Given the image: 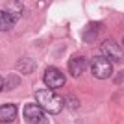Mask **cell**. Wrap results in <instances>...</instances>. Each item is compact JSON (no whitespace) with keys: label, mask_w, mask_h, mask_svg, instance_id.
<instances>
[{"label":"cell","mask_w":124,"mask_h":124,"mask_svg":"<svg viewBox=\"0 0 124 124\" xmlns=\"http://www.w3.org/2000/svg\"><path fill=\"white\" fill-rule=\"evenodd\" d=\"M35 100H37V106L45 113L57 115V113H61L63 108H65V98L56 94L50 89H39V91H35Z\"/></svg>","instance_id":"obj_1"},{"label":"cell","mask_w":124,"mask_h":124,"mask_svg":"<svg viewBox=\"0 0 124 124\" xmlns=\"http://www.w3.org/2000/svg\"><path fill=\"white\" fill-rule=\"evenodd\" d=\"M89 69H91V72H93L94 78H98V80H106V78L111 76L113 72V67H111V63L102 56H94L89 63Z\"/></svg>","instance_id":"obj_2"},{"label":"cell","mask_w":124,"mask_h":124,"mask_svg":"<svg viewBox=\"0 0 124 124\" xmlns=\"http://www.w3.org/2000/svg\"><path fill=\"white\" fill-rule=\"evenodd\" d=\"M24 120L28 124H48V119L37 104H26L24 106Z\"/></svg>","instance_id":"obj_3"},{"label":"cell","mask_w":124,"mask_h":124,"mask_svg":"<svg viewBox=\"0 0 124 124\" xmlns=\"http://www.w3.org/2000/svg\"><path fill=\"white\" fill-rule=\"evenodd\" d=\"M102 57H106L109 63L111 61H117L120 63L122 61V48L117 41L113 39H108V41L102 43Z\"/></svg>","instance_id":"obj_4"},{"label":"cell","mask_w":124,"mask_h":124,"mask_svg":"<svg viewBox=\"0 0 124 124\" xmlns=\"http://www.w3.org/2000/svg\"><path fill=\"white\" fill-rule=\"evenodd\" d=\"M45 83H46V87L50 89V91L52 89H59V87L65 85V74H63L59 69L50 67V69L45 70Z\"/></svg>","instance_id":"obj_5"},{"label":"cell","mask_w":124,"mask_h":124,"mask_svg":"<svg viewBox=\"0 0 124 124\" xmlns=\"http://www.w3.org/2000/svg\"><path fill=\"white\" fill-rule=\"evenodd\" d=\"M85 69H87V59H85V57H82V56L72 57V59L69 61V70H70V74H72V76H80Z\"/></svg>","instance_id":"obj_6"},{"label":"cell","mask_w":124,"mask_h":124,"mask_svg":"<svg viewBox=\"0 0 124 124\" xmlns=\"http://www.w3.org/2000/svg\"><path fill=\"white\" fill-rule=\"evenodd\" d=\"M17 119V108L13 104L0 106V122H13Z\"/></svg>","instance_id":"obj_7"},{"label":"cell","mask_w":124,"mask_h":124,"mask_svg":"<svg viewBox=\"0 0 124 124\" xmlns=\"http://www.w3.org/2000/svg\"><path fill=\"white\" fill-rule=\"evenodd\" d=\"M17 19L13 15H9L6 9H0V31H8L15 26Z\"/></svg>","instance_id":"obj_8"},{"label":"cell","mask_w":124,"mask_h":124,"mask_svg":"<svg viewBox=\"0 0 124 124\" xmlns=\"http://www.w3.org/2000/svg\"><path fill=\"white\" fill-rule=\"evenodd\" d=\"M19 83H21V78L15 76V74H9V76L6 78V82H4V89H8V91L17 89V87H19Z\"/></svg>","instance_id":"obj_9"},{"label":"cell","mask_w":124,"mask_h":124,"mask_svg":"<svg viewBox=\"0 0 124 124\" xmlns=\"http://www.w3.org/2000/svg\"><path fill=\"white\" fill-rule=\"evenodd\" d=\"M17 67H19V70H21V72H26V74H28V72H31V70L35 69V63L31 61V59H21Z\"/></svg>","instance_id":"obj_10"},{"label":"cell","mask_w":124,"mask_h":124,"mask_svg":"<svg viewBox=\"0 0 124 124\" xmlns=\"http://www.w3.org/2000/svg\"><path fill=\"white\" fill-rule=\"evenodd\" d=\"M4 89V80H2V76H0V91Z\"/></svg>","instance_id":"obj_11"}]
</instances>
